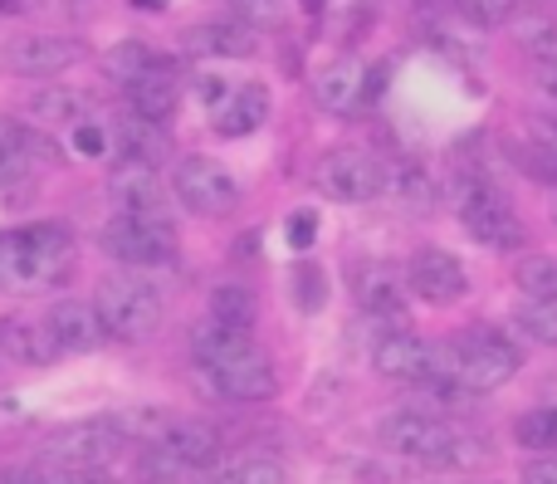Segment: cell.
Returning a JSON list of instances; mask_svg holds the SVG:
<instances>
[{"mask_svg": "<svg viewBox=\"0 0 557 484\" xmlns=\"http://www.w3.org/2000/svg\"><path fill=\"white\" fill-rule=\"evenodd\" d=\"M74 264V235L64 225L0 231V289H49Z\"/></svg>", "mask_w": 557, "mask_h": 484, "instance_id": "obj_1", "label": "cell"}, {"mask_svg": "<svg viewBox=\"0 0 557 484\" xmlns=\"http://www.w3.org/2000/svg\"><path fill=\"white\" fill-rule=\"evenodd\" d=\"M94 309L103 319V333L117 343H143L162 328V294L137 274H108L94 294Z\"/></svg>", "mask_w": 557, "mask_h": 484, "instance_id": "obj_2", "label": "cell"}, {"mask_svg": "<svg viewBox=\"0 0 557 484\" xmlns=\"http://www.w3.org/2000/svg\"><path fill=\"white\" fill-rule=\"evenodd\" d=\"M382 446L396 450V456L411 460H431V466H470L480 460V446L470 436H460L455 426L435 417H421V411H396V417L382 421Z\"/></svg>", "mask_w": 557, "mask_h": 484, "instance_id": "obj_3", "label": "cell"}, {"mask_svg": "<svg viewBox=\"0 0 557 484\" xmlns=\"http://www.w3.org/2000/svg\"><path fill=\"white\" fill-rule=\"evenodd\" d=\"M108 260L127 264V270H157V264L176 260V231L172 221H143V215H113L98 231Z\"/></svg>", "mask_w": 557, "mask_h": 484, "instance_id": "obj_4", "label": "cell"}, {"mask_svg": "<svg viewBox=\"0 0 557 484\" xmlns=\"http://www.w3.org/2000/svg\"><path fill=\"white\" fill-rule=\"evenodd\" d=\"M460 225L470 231V240H480L484 250H523V221L509 206V196L494 186L474 182L460 191Z\"/></svg>", "mask_w": 557, "mask_h": 484, "instance_id": "obj_5", "label": "cell"}, {"mask_svg": "<svg viewBox=\"0 0 557 484\" xmlns=\"http://www.w3.org/2000/svg\"><path fill=\"white\" fill-rule=\"evenodd\" d=\"M172 191L191 215H211V221L240 206V186L215 157H182L172 172Z\"/></svg>", "mask_w": 557, "mask_h": 484, "instance_id": "obj_6", "label": "cell"}, {"mask_svg": "<svg viewBox=\"0 0 557 484\" xmlns=\"http://www.w3.org/2000/svg\"><path fill=\"white\" fill-rule=\"evenodd\" d=\"M313 182H318V191L333 196V201H376V196L386 191L382 162L357 152V147H333V152H323Z\"/></svg>", "mask_w": 557, "mask_h": 484, "instance_id": "obj_7", "label": "cell"}, {"mask_svg": "<svg viewBox=\"0 0 557 484\" xmlns=\"http://www.w3.org/2000/svg\"><path fill=\"white\" fill-rule=\"evenodd\" d=\"M455 352H460V387L465 392H494L519 372V348H513L504 333L474 328L465 338H455Z\"/></svg>", "mask_w": 557, "mask_h": 484, "instance_id": "obj_8", "label": "cell"}, {"mask_svg": "<svg viewBox=\"0 0 557 484\" xmlns=\"http://www.w3.org/2000/svg\"><path fill=\"white\" fill-rule=\"evenodd\" d=\"M117 450H123V431L113 426V417L74 421V426H59L54 436L45 440V460L74 466V470H103Z\"/></svg>", "mask_w": 557, "mask_h": 484, "instance_id": "obj_9", "label": "cell"}, {"mask_svg": "<svg viewBox=\"0 0 557 484\" xmlns=\"http://www.w3.org/2000/svg\"><path fill=\"white\" fill-rule=\"evenodd\" d=\"M78 54H84L78 39L49 35V29H25V35L5 39L0 64H5V74H15V78H54V74H64L69 64H78Z\"/></svg>", "mask_w": 557, "mask_h": 484, "instance_id": "obj_10", "label": "cell"}, {"mask_svg": "<svg viewBox=\"0 0 557 484\" xmlns=\"http://www.w3.org/2000/svg\"><path fill=\"white\" fill-rule=\"evenodd\" d=\"M221 460V436H215L206 421H176L162 431V440L152 446V456H147V466H157L162 475H172V470H206Z\"/></svg>", "mask_w": 557, "mask_h": 484, "instance_id": "obj_11", "label": "cell"}, {"mask_svg": "<svg viewBox=\"0 0 557 484\" xmlns=\"http://www.w3.org/2000/svg\"><path fill=\"white\" fill-rule=\"evenodd\" d=\"M211 372V382H215V392L221 397H231V401H270L274 392H278V377H274V362L264 358L260 348H240L235 358H225V362H215V368H206Z\"/></svg>", "mask_w": 557, "mask_h": 484, "instance_id": "obj_12", "label": "cell"}, {"mask_svg": "<svg viewBox=\"0 0 557 484\" xmlns=\"http://www.w3.org/2000/svg\"><path fill=\"white\" fill-rule=\"evenodd\" d=\"M108 196H113L117 215H143V221H166V186L157 176V166L143 162H117V172L108 176Z\"/></svg>", "mask_w": 557, "mask_h": 484, "instance_id": "obj_13", "label": "cell"}, {"mask_svg": "<svg viewBox=\"0 0 557 484\" xmlns=\"http://www.w3.org/2000/svg\"><path fill=\"white\" fill-rule=\"evenodd\" d=\"M406 284L421 294L425 303H455L470 294V280H465V264L455 255L435 250V245H421L406 264Z\"/></svg>", "mask_w": 557, "mask_h": 484, "instance_id": "obj_14", "label": "cell"}, {"mask_svg": "<svg viewBox=\"0 0 557 484\" xmlns=\"http://www.w3.org/2000/svg\"><path fill=\"white\" fill-rule=\"evenodd\" d=\"M372 362L382 377H396V382H431V343L416 338L411 328H392L376 338L372 348Z\"/></svg>", "mask_w": 557, "mask_h": 484, "instance_id": "obj_15", "label": "cell"}, {"mask_svg": "<svg viewBox=\"0 0 557 484\" xmlns=\"http://www.w3.org/2000/svg\"><path fill=\"white\" fill-rule=\"evenodd\" d=\"M45 328H49V338H54L59 352H94L98 343L108 338L98 309L84 299H59L54 309L45 313Z\"/></svg>", "mask_w": 557, "mask_h": 484, "instance_id": "obj_16", "label": "cell"}, {"mask_svg": "<svg viewBox=\"0 0 557 484\" xmlns=\"http://www.w3.org/2000/svg\"><path fill=\"white\" fill-rule=\"evenodd\" d=\"M182 49H191L201 59H250L260 49V35L245 20H206V25L186 29Z\"/></svg>", "mask_w": 557, "mask_h": 484, "instance_id": "obj_17", "label": "cell"}, {"mask_svg": "<svg viewBox=\"0 0 557 484\" xmlns=\"http://www.w3.org/2000/svg\"><path fill=\"white\" fill-rule=\"evenodd\" d=\"M352 289L357 303L376 319H392L401 328V313H406V280L392 270V264H357L352 270Z\"/></svg>", "mask_w": 557, "mask_h": 484, "instance_id": "obj_18", "label": "cell"}, {"mask_svg": "<svg viewBox=\"0 0 557 484\" xmlns=\"http://www.w3.org/2000/svg\"><path fill=\"white\" fill-rule=\"evenodd\" d=\"M103 69L123 88L147 84V78H176V59L162 54V49H152V45H143V39H123V45H113L108 59H103Z\"/></svg>", "mask_w": 557, "mask_h": 484, "instance_id": "obj_19", "label": "cell"}, {"mask_svg": "<svg viewBox=\"0 0 557 484\" xmlns=\"http://www.w3.org/2000/svg\"><path fill=\"white\" fill-rule=\"evenodd\" d=\"M59 358L54 338H49L45 319L25 323V319H10L0 323V362H15V368H49Z\"/></svg>", "mask_w": 557, "mask_h": 484, "instance_id": "obj_20", "label": "cell"}, {"mask_svg": "<svg viewBox=\"0 0 557 484\" xmlns=\"http://www.w3.org/2000/svg\"><path fill=\"white\" fill-rule=\"evenodd\" d=\"M264 117H270V88L240 84V88H231V98H225L221 108H215V133L221 137H250V133L264 127Z\"/></svg>", "mask_w": 557, "mask_h": 484, "instance_id": "obj_21", "label": "cell"}, {"mask_svg": "<svg viewBox=\"0 0 557 484\" xmlns=\"http://www.w3.org/2000/svg\"><path fill=\"white\" fill-rule=\"evenodd\" d=\"M35 157H49L45 137H35L29 127L0 117V182H15V176H25Z\"/></svg>", "mask_w": 557, "mask_h": 484, "instance_id": "obj_22", "label": "cell"}, {"mask_svg": "<svg viewBox=\"0 0 557 484\" xmlns=\"http://www.w3.org/2000/svg\"><path fill=\"white\" fill-rule=\"evenodd\" d=\"M117 152H123V162H143V166H157L166 157V133L157 123H143V117L123 113V123H117L113 133Z\"/></svg>", "mask_w": 557, "mask_h": 484, "instance_id": "obj_23", "label": "cell"}, {"mask_svg": "<svg viewBox=\"0 0 557 484\" xmlns=\"http://www.w3.org/2000/svg\"><path fill=\"white\" fill-rule=\"evenodd\" d=\"M127 113L162 127L166 117L176 113V78H147V84H133L127 88Z\"/></svg>", "mask_w": 557, "mask_h": 484, "instance_id": "obj_24", "label": "cell"}, {"mask_svg": "<svg viewBox=\"0 0 557 484\" xmlns=\"http://www.w3.org/2000/svg\"><path fill=\"white\" fill-rule=\"evenodd\" d=\"M211 319L225 323V328H235V333H250L255 319H260V303H255V294L245 289V284H215L211 289Z\"/></svg>", "mask_w": 557, "mask_h": 484, "instance_id": "obj_25", "label": "cell"}, {"mask_svg": "<svg viewBox=\"0 0 557 484\" xmlns=\"http://www.w3.org/2000/svg\"><path fill=\"white\" fill-rule=\"evenodd\" d=\"M318 103H323L327 113H352V108L362 103V74H357V64L337 59V64L318 78Z\"/></svg>", "mask_w": 557, "mask_h": 484, "instance_id": "obj_26", "label": "cell"}, {"mask_svg": "<svg viewBox=\"0 0 557 484\" xmlns=\"http://www.w3.org/2000/svg\"><path fill=\"white\" fill-rule=\"evenodd\" d=\"M240 348H250V333H235V328H225V323H215V319H206L201 328L191 333V352H196L201 368H215V362L235 358Z\"/></svg>", "mask_w": 557, "mask_h": 484, "instance_id": "obj_27", "label": "cell"}, {"mask_svg": "<svg viewBox=\"0 0 557 484\" xmlns=\"http://www.w3.org/2000/svg\"><path fill=\"white\" fill-rule=\"evenodd\" d=\"M513 323L523 328V338L543 343V348H557V299H523L513 309Z\"/></svg>", "mask_w": 557, "mask_h": 484, "instance_id": "obj_28", "label": "cell"}, {"mask_svg": "<svg viewBox=\"0 0 557 484\" xmlns=\"http://www.w3.org/2000/svg\"><path fill=\"white\" fill-rule=\"evenodd\" d=\"M513 284L523 289V299H557V260L548 255H529L513 270Z\"/></svg>", "mask_w": 557, "mask_h": 484, "instance_id": "obj_29", "label": "cell"}, {"mask_svg": "<svg viewBox=\"0 0 557 484\" xmlns=\"http://www.w3.org/2000/svg\"><path fill=\"white\" fill-rule=\"evenodd\" d=\"M29 113L39 117V123H84V98L69 94V88H45V94L29 98Z\"/></svg>", "mask_w": 557, "mask_h": 484, "instance_id": "obj_30", "label": "cell"}, {"mask_svg": "<svg viewBox=\"0 0 557 484\" xmlns=\"http://www.w3.org/2000/svg\"><path fill=\"white\" fill-rule=\"evenodd\" d=\"M519 39H523V49H529V54L557 59V25H553V20H543V15L523 20V25H519Z\"/></svg>", "mask_w": 557, "mask_h": 484, "instance_id": "obj_31", "label": "cell"}, {"mask_svg": "<svg viewBox=\"0 0 557 484\" xmlns=\"http://www.w3.org/2000/svg\"><path fill=\"white\" fill-rule=\"evenodd\" d=\"M35 470H39V484H113L103 470H74V466H54V460H45Z\"/></svg>", "mask_w": 557, "mask_h": 484, "instance_id": "obj_32", "label": "cell"}, {"mask_svg": "<svg viewBox=\"0 0 557 484\" xmlns=\"http://www.w3.org/2000/svg\"><path fill=\"white\" fill-rule=\"evenodd\" d=\"M231 484H288V475H284V466H278V460L255 456V460H245V466L235 470Z\"/></svg>", "mask_w": 557, "mask_h": 484, "instance_id": "obj_33", "label": "cell"}, {"mask_svg": "<svg viewBox=\"0 0 557 484\" xmlns=\"http://www.w3.org/2000/svg\"><path fill=\"white\" fill-rule=\"evenodd\" d=\"M460 10L474 25H504V20L519 10V0H460Z\"/></svg>", "mask_w": 557, "mask_h": 484, "instance_id": "obj_34", "label": "cell"}, {"mask_svg": "<svg viewBox=\"0 0 557 484\" xmlns=\"http://www.w3.org/2000/svg\"><path fill=\"white\" fill-rule=\"evenodd\" d=\"M69 137H74V152H84V157H103V152H108V142H113V137H108L98 123H88V117H84V123L69 127Z\"/></svg>", "mask_w": 557, "mask_h": 484, "instance_id": "obj_35", "label": "cell"}, {"mask_svg": "<svg viewBox=\"0 0 557 484\" xmlns=\"http://www.w3.org/2000/svg\"><path fill=\"white\" fill-rule=\"evenodd\" d=\"M533 88H539L543 103L557 108V59H539L533 64Z\"/></svg>", "mask_w": 557, "mask_h": 484, "instance_id": "obj_36", "label": "cell"}, {"mask_svg": "<svg viewBox=\"0 0 557 484\" xmlns=\"http://www.w3.org/2000/svg\"><path fill=\"white\" fill-rule=\"evenodd\" d=\"M298 303H304V309H318V303H323V274H318L313 264L298 270Z\"/></svg>", "mask_w": 557, "mask_h": 484, "instance_id": "obj_37", "label": "cell"}, {"mask_svg": "<svg viewBox=\"0 0 557 484\" xmlns=\"http://www.w3.org/2000/svg\"><path fill=\"white\" fill-rule=\"evenodd\" d=\"M313 235H318L313 211H298L294 221H288V245H294V250H308V245H313Z\"/></svg>", "mask_w": 557, "mask_h": 484, "instance_id": "obj_38", "label": "cell"}, {"mask_svg": "<svg viewBox=\"0 0 557 484\" xmlns=\"http://www.w3.org/2000/svg\"><path fill=\"white\" fill-rule=\"evenodd\" d=\"M196 88H201V103H206V108H221L225 98H231L225 78H215V74H201V78H196Z\"/></svg>", "mask_w": 557, "mask_h": 484, "instance_id": "obj_39", "label": "cell"}, {"mask_svg": "<svg viewBox=\"0 0 557 484\" xmlns=\"http://www.w3.org/2000/svg\"><path fill=\"white\" fill-rule=\"evenodd\" d=\"M382 94H386V64H372L362 74V103H376Z\"/></svg>", "mask_w": 557, "mask_h": 484, "instance_id": "obj_40", "label": "cell"}, {"mask_svg": "<svg viewBox=\"0 0 557 484\" xmlns=\"http://www.w3.org/2000/svg\"><path fill=\"white\" fill-rule=\"evenodd\" d=\"M523 484H557V460H533V466H523Z\"/></svg>", "mask_w": 557, "mask_h": 484, "instance_id": "obj_41", "label": "cell"}, {"mask_svg": "<svg viewBox=\"0 0 557 484\" xmlns=\"http://www.w3.org/2000/svg\"><path fill=\"white\" fill-rule=\"evenodd\" d=\"M533 142L548 147V152L557 157V117H539V123H533Z\"/></svg>", "mask_w": 557, "mask_h": 484, "instance_id": "obj_42", "label": "cell"}, {"mask_svg": "<svg viewBox=\"0 0 557 484\" xmlns=\"http://www.w3.org/2000/svg\"><path fill=\"white\" fill-rule=\"evenodd\" d=\"M235 10H240V15H250V20H274L278 0H235Z\"/></svg>", "mask_w": 557, "mask_h": 484, "instance_id": "obj_43", "label": "cell"}, {"mask_svg": "<svg viewBox=\"0 0 557 484\" xmlns=\"http://www.w3.org/2000/svg\"><path fill=\"white\" fill-rule=\"evenodd\" d=\"M0 484H39V470L35 466H10V470H0Z\"/></svg>", "mask_w": 557, "mask_h": 484, "instance_id": "obj_44", "label": "cell"}, {"mask_svg": "<svg viewBox=\"0 0 557 484\" xmlns=\"http://www.w3.org/2000/svg\"><path fill=\"white\" fill-rule=\"evenodd\" d=\"M557 446V411H543V450Z\"/></svg>", "mask_w": 557, "mask_h": 484, "instance_id": "obj_45", "label": "cell"}, {"mask_svg": "<svg viewBox=\"0 0 557 484\" xmlns=\"http://www.w3.org/2000/svg\"><path fill=\"white\" fill-rule=\"evenodd\" d=\"M29 5H35V0H0V20H10V15H25Z\"/></svg>", "mask_w": 557, "mask_h": 484, "instance_id": "obj_46", "label": "cell"}, {"mask_svg": "<svg viewBox=\"0 0 557 484\" xmlns=\"http://www.w3.org/2000/svg\"><path fill=\"white\" fill-rule=\"evenodd\" d=\"M133 5H143V10H166L172 0H133Z\"/></svg>", "mask_w": 557, "mask_h": 484, "instance_id": "obj_47", "label": "cell"}, {"mask_svg": "<svg viewBox=\"0 0 557 484\" xmlns=\"http://www.w3.org/2000/svg\"><path fill=\"white\" fill-rule=\"evenodd\" d=\"M304 10H308V15H318V10H323V0H304Z\"/></svg>", "mask_w": 557, "mask_h": 484, "instance_id": "obj_48", "label": "cell"}, {"mask_svg": "<svg viewBox=\"0 0 557 484\" xmlns=\"http://www.w3.org/2000/svg\"><path fill=\"white\" fill-rule=\"evenodd\" d=\"M147 484H182V480H172V475H152Z\"/></svg>", "mask_w": 557, "mask_h": 484, "instance_id": "obj_49", "label": "cell"}, {"mask_svg": "<svg viewBox=\"0 0 557 484\" xmlns=\"http://www.w3.org/2000/svg\"><path fill=\"white\" fill-rule=\"evenodd\" d=\"M411 5H425V10H431V5H435V0H411Z\"/></svg>", "mask_w": 557, "mask_h": 484, "instance_id": "obj_50", "label": "cell"}, {"mask_svg": "<svg viewBox=\"0 0 557 484\" xmlns=\"http://www.w3.org/2000/svg\"><path fill=\"white\" fill-rule=\"evenodd\" d=\"M533 5H553V0H533Z\"/></svg>", "mask_w": 557, "mask_h": 484, "instance_id": "obj_51", "label": "cell"}, {"mask_svg": "<svg viewBox=\"0 0 557 484\" xmlns=\"http://www.w3.org/2000/svg\"><path fill=\"white\" fill-rule=\"evenodd\" d=\"M553 225H557V206H553Z\"/></svg>", "mask_w": 557, "mask_h": 484, "instance_id": "obj_52", "label": "cell"}]
</instances>
